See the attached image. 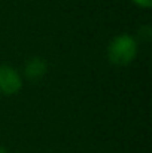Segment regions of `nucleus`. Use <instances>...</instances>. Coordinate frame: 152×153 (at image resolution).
I'll return each mask as SVG.
<instances>
[{
  "instance_id": "nucleus-3",
  "label": "nucleus",
  "mask_w": 152,
  "mask_h": 153,
  "mask_svg": "<svg viewBox=\"0 0 152 153\" xmlns=\"http://www.w3.org/2000/svg\"><path fill=\"white\" fill-rule=\"evenodd\" d=\"M48 71V64H46V59L40 58V56H33L30 59H27L25 65H24V71L22 74L31 80V82H37L40 80L42 77H45Z\"/></svg>"
},
{
  "instance_id": "nucleus-6",
  "label": "nucleus",
  "mask_w": 152,
  "mask_h": 153,
  "mask_svg": "<svg viewBox=\"0 0 152 153\" xmlns=\"http://www.w3.org/2000/svg\"><path fill=\"white\" fill-rule=\"evenodd\" d=\"M0 153H9V152H7V149H6V147L0 146Z\"/></svg>"
},
{
  "instance_id": "nucleus-1",
  "label": "nucleus",
  "mask_w": 152,
  "mask_h": 153,
  "mask_svg": "<svg viewBox=\"0 0 152 153\" xmlns=\"http://www.w3.org/2000/svg\"><path fill=\"white\" fill-rule=\"evenodd\" d=\"M139 55V40L136 36L128 33H121L109 42L106 48V56L112 65L127 67Z\"/></svg>"
},
{
  "instance_id": "nucleus-2",
  "label": "nucleus",
  "mask_w": 152,
  "mask_h": 153,
  "mask_svg": "<svg viewBox=\"0 0 152 153\" xmlns=\"http://www.w3.org/2000/svg\"><path fill=\"white\" fill-rule=\"evenodd\" d=\"M22 88V74L9 64H0V94L15 95Z\"/></svg>"
},
{
  "instance_id": "nucleus-4",
  "label": "nucleus",
  "mask_w": 152,
  "mask_h": 153,
  "mask_svg": "<svg viewBox=\"0 0 152 153\" xmlns=\"http://www.w3.org/2000/svg\"><path fill=\"white\" fill-rule=\"evenodd\" d=\"M152 37V30L151 27L146 24V25H143V27H140L139 28V34H137V40H145V42H149Z\"/></svg>"
},
{
  "instance_id": "nucleus-5",
  "label": "nucleus",
  "mask_w": 152,
  "mask_h": 153,
  "mask_svg": "<svg viewBox=\"0 0 152 153\" xmlns=\"http://www.w3.org/2000/svg\"><path fill=\"white\" fill-rule=\"evenodd\" d=\"M133 4H136L140 9H151L152 7V0H131Z\"/></svg>"
}]
</instances>
